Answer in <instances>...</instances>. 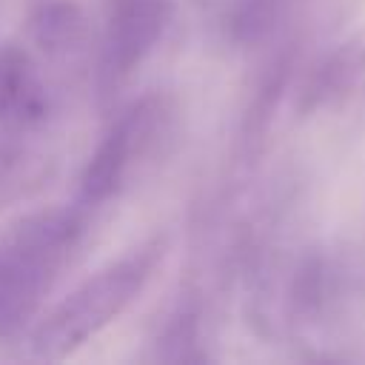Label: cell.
<instances>
[{"label":"cell","mask_w":365,"mask_h":365,"mask_svg":"<svg viewBox=\"0 0 365 365\" xmlns=\"http://www.w3.org/2000/svg\"><path fill=\"white\" fill-rule=\"evenodd\" d=\"M86 202L80 208H46L17 220L0 237V342L14 339L37 317L86 234Z\"/></svg>","instance_id":"6da1fadb"},{"label":"cell","mask_w":365,"mask_h":365,"mask_svg":"<svg viewBox=\"0 0 365 365\" xmlns=\"http://www.w3.org/2000/svg\"><path fill=\"white\" fill-rule=\"evenodd\" d=\"M165 257V237H151L125 257L91 274L34 328L31 351L40 359H66L108 328L148 285Z\"/></svg>","instance_id":"7a4b0ae2"},{"label":"cell","mask_w":365,"mask_h":365,"mask_svg":"<svg viewBox=\"0 0 365 365\" xmlns=\"http://www.w3.org/2000/svg\"><path fill=\"white\" fill-rule=\"evenodd\" d=\"M171 17V0H111L103 80L106 88L125 83L140 63L154 51Z\"/></svg>","instance_id":"3957f363"},{"label":"cell","mask_w":365,"mask_h":365,"mask_svg":"<svg viewBox=\"0 0 365 365\" xmlns=\"http://www.w3.org/2000/svg\"><path fill=\"white\" fill-rule=\"evenodd\" d=\"M48 114V94L31 54L20 43L0 46V125L29 131Z\"/></svg>","instance_id":"277c9868"},{"label":"cell","mask_w":365,"mask_h":365,"mask_svg":"<svg viewBox=\"0 0 365 365\" xmlns=\"http://www.w3.org/2000/svg\"><path fill=\"white\" fill-rule=\"evenodd\" d=\"M131 174V160H128V148L125 140L120 134L117 125H111L106 131V137L97 143L94 154L88 157L83 177H80V202H86L88 208L103 205L106 200H111L123 182Z\"/></svg>","instance_id":"5b68a950"},{"label":"cell","mask_w":365,"mask_h":365,"mask_svg":"<svg viewBox=\"0 0 365 365\" xmlns=\"http://www.w3.org/2000/svg\"><path fill=\"white\" fill-rule=\"evenodd\" d=\"M88 20L74 0H48L31 17V37L48 57H66L83 46Z\"/></svg>","instance_id":"8992f818"},{"label":"cell","mask_w":365,"mask_h":365,"mask_svg":"<svg viewBox=\"0 0 365 365\" xmlns=\"http://www.w3.org/2000/svg\"><path fill=\"white\" fill-rule=\"evenodd\" d=\"M197 336H200V305L194 299H185L177 305V311L168 317V322L160 331L157 359H165V362L200 359V354H194Z\"/></svg>","instance_id":"52a82bcc"},{"label":"cell","mask_w":365,"mask_h":365,"mask_svg":"<svg viewBox=\"0 0 365 365\" xmlns=\"http://www.w3.org/2000/svg\"><path fill=\"white\" fill-rule=\"evenodd\" d=\"M325 259L319 254L302 257L291 279V311L297 319L311 322L325 305Z\"/></svg>","instance_id":"ba28073f"},{"label":"cell","mask_w":365,"mask_h":365,"mask_svg":"<svg viewBox=\"0 0 365 365\" xmlns=\"http://www.w3.org/2000/svg\"><path fill=\"white\" fill-rule=\"evenodd\" d=\"M285 0H240L234 11V37L240 43H259L277 26Z\"/></svg>","instance_id":"9c48e42d"},{"label":"cell","mask_w":365,"mask_h":365,"mask_svg":"<svg viewBox=\"0 0 365 365\" xmlns=\"http://www.w3.org/2000/svg\"><path fill=\"white\" fill-rule=\"evenodd\" d=\"M288 68H291V57H279L277 66H271L262 88L257 91L254 103H251V111H248V134H259L265 131L274 108H277V100H279V91L285 88V80H288Z\"/></svg>","instance_id":"30bf717a"},{"label":"cell","mask_w":365,"mask_h":365,"mask_svg":"<svg viewBox=\"0 0 365 365\" xmlns=\"http://www.w3.org/2000/svg\"><path fill=\"white\" fill-rule=\"evenodd\" d=\"M29 174V160L9 143L0 140V202H9L26 191Z\"/></svg>","instance_id":"8fae6325"}]
</instances>
